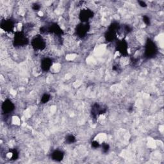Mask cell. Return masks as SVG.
<instances>
[{
    "label": "cell",
    "instance_id": "2",
    "mask_svg": "<svg viewBox=\"0 0 164 164\" xmlns=\"http://www.w3.org/2000/svg\"><path fill=\"white\" fill-rule=\"evenodd\" d=\"M32 46L35 50H42L46 47V43L45 40L43 39L42 37L40 35H37L32 40L31 42Z\"/></svg>",
    "mask_w": 164,
    "mask_h": 164
},
{
    "label": "cell",
    "instance_id": "7",
    "mask_svg": "<svg viewBox=\"0 0 164 164\" xmlns=\"http://www.w3.org/2000/svg\"><path fill=\"white\" fill-rule=\"evenodd\" d=\"M52 65V60L50 58H45L41 62V68L42 71L46 72L50 70Z\"/></svg>",
    "mask_w": 164,
    "mask_h": 164
},
{
    "label": "cell",
    "instance_id": "9",
    "mask_svg": "<svg viewBox=\"0 0 164 164\" xmlns=\"http://www.w3.org/2000/svg\"><path fill=\"white\" fill-rule=\"evenodd\" d=\"M117 49L121 54L126 55H127V50H128V45L124 40H122L119 43L117 46Z\"/></svg>",
    "mask_w": 164,
    "mask_h": 164
},
{
    "label": "cell",
    "instance_id": "16",
    "mask_svg": "<svg viewBox=\"0 0 164 164\" xmlns=\"http://www.w3.org/2000/svg\"><path fill=\"white\" fill-rule=\"evenodd\" d=\"M92 146L93 147H94V148H97V147H100V144L97 141H94L92 143Z\"/></svg>",
    "mask_w": 164,
    "mask_h": 164
},
{
    "label": "cell",
    "instance_id": "11",
    "mask_svg": "<svg viewBox=\"0 0 164 164\" xmlns=\"http://www.w3.org/2000/svg\"><path fill=\"white\" fill-rule=\"evenodd\" d=\"M116 37V33L111 31L108 30L105 34L106 40L108 41V42H111V41H113Z\"/></svg>",
    "mask_w": 164,
    "mask_h": 164
},
{
    "label": "cell",
    "instance_id": "13",
    "mask_svg": "<svg viewBox=\"0 0 164 164\" xmlns=\"http://www.w3.org/2000/svg\"><path fill=\"white\" fill-rule=\"evenodd\" d=\"M50 99V96L48 94H45L42 96V98H41V101L42 103H46Z\"/></svg>",
    "mask_w": 164,
    "mask_h": 164
},
{
    "label": "cell",
    "instance_id": "6",
    "mask_svg": "<svg viewBox=\"0 0 164 164\" xmlns=\"http://www.w3.org/2000/svg\"><path fill=\"white\" fill-rule=\"evenodd\" d=\"M14 110V105L10 100H7L2 104V110L5 113H9Z\"/></svg>",
    "mask_w": 164,
    "mask_h": 164
},
{
    "label": "cell",
    "instance_id": "4",
    "mask_svg": "<svg viewBox=\"0 0 164 164\" xmlns=\"http://www.w3.org/2000/svg\"><path fill=\"white\" fill-rule=\"evenodd\" d=\"M89 30V25L87 23H82L76 27V34L80 37H83Z\"/></svg>",
    "mask_w": 164,
    "mask_h": 164
},
{
    "label": "cell",
    "instance_id": "1",
    "mask_svg": "<svg viewBox=\"0 0 164 164\" xmlns=\"http://www.w3.org/2000/svg\"><path fill=\"white\" fill-rule=\"evenodd\" d=\"M157 52V48L152 40H148L146 45L145 55L147 58H151L156 55Z\"/></svg>",
    "mask_w": 164,
    "mask_h": 164
},
{
    "label": "cell",
    "instance_id": "8",
    "mask_svg": "<svg viewBox=\"0 0 164 164\" xmlns=\"http://www.w3.org/2000/svg\"><path fill=\"white\" fill-rule=\"evenodd\" d=\"M1 28L6 31H11L14 28V23L10 20H4L1 23Z\"/></svg>",
    "mask_w": 164,
    "mask_h": 164
},
{
    "label": "cell",
    "instance_id": "14",
    "mask_svg": "<svg viewBox=\"0 0 164 164\" xmlns=\"http://www.w3.org/2000/svg\"><path fill=\"white\" fill-rule=\"evenodd\" d=\"M109 148H110V147H109V145L108 144L104 143L102 145V150L104 153H107L109 150Z\"/></svg>",
    "mask_w": 164,
    "mask_h": 164
},
{
    "label": "cell",
    "instance_id": "18",
    "mask_svg": "<svg viewBox=\"0 0 164 164\" xmlns=\"http://www.w3.org/2000/svg\"><path fill=\"white\" fill-rule=\"evenodd\" d=\"M139 4H140V5L142 7H146L147 6L146 3L145 2H144L142 1H139Z\"/></svg>",
    "mask_w": 164,
    "mask_h": 164
},
{
    "label": "cell",
    "instance_id": "10",
    "mask_svg": "<svg viewBox=\"0 0 164 164\" xmlns=\"http://www.w3.org/2000/svg\"><path fill=\"white\" fill-rule=\"evenodd\" d=\"M52 159L56 162H60L64 158V153L62 151L56 150L52 153Z\"/></svg>",
    "mask_w": 164,
    "mask_h": 164
},
{
    "label": "cell",
    "instance_id": "3",
    "mask_svg": "<svg viewBox=\"0 0 164 164\" xmlns=\"http://www.w3.org/2000/svg\"><path fill=\"white\" fill-rule=\"evenodd\" d=\"M28 40L22 32H18L15 35L14 44L16 46H24L27 44Z\"/></svg>",
    "mask_w": 164,
    "mask_h": 164
},
{
    "label": "cell",
    "instance_id": "17",
    "mask_svg": "<svg viewBox=\"0 0 164 164\" xmlns=\"http://www.w3.org/2000/svg\"><path fill=\"white\" fill-rule=\"evenodd\" d=\"M33 9H34V10H39L40 9V6L39 5H38V4H35V5H34V6H33Z\"/></svg>",
    "mask_w": 164,
    "mask_h": 164
},
{
    "label": "cell",
    "instance_id": "12",
    "mask_svg": "<svg viewBox=\"0 0 164 164\" xmlns=\"http://www.w3.org/2000/svg\"><path fill=\"white\" fill-rule=\"evenodd\" d=\"M76 141V138L75 136H73L72 135H68V136L66 137V142L69 144H72L73 142H75Z\"/></svg>",
    "mask_w": 164,
    "mask_h": 164
},
{
    "label": "cell",
    "instance_id": "15",
    "mask_svg": "<svg viewBox=\"0 0 164 164\" xmlns=\"http://www.w3.org/2000/svg\"><path fill=\"white\" fill-rule=\"evenodd\" d=\"M143 20H144V23L146 24H147V25H149V24H150V19L149 18V17H147V16H146V15L144 16Z\"/></svg>",
    "mask_w": 164,
    "mask_h": 164
},
{
    "label": "cell",
    "instance_id": "5",
    "mask_svg": "<svg viewBox=\"0 0 164 164\" xmlns=\"http://www.w3.org/2000/svg\"><path fill=\"white\" fill-rule=\"evenodd\" d=\"M93 12L89 9H84L81 10L80 14V19L82 23H87L88 20L92 18Z\"/></svg>",
    "mask_w": 164,
    "mask_h": 164
}]
</instances>
